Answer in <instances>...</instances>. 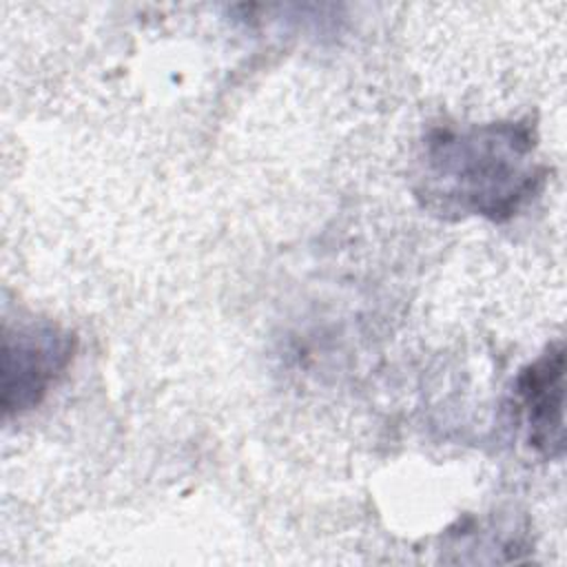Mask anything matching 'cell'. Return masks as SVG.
Returning a JSON list of instances; mask_svg holds the SVG:
<instances>
[{
    "label": "cell",
    "instance_id": "obj_2",
    "mask_svg": "<svg viewBox=\"0 0 567 567\" xmlns=\"http://www.w3.org/2000/svg\"><path fill=\"white\" fill-rule=\"evenodd\" d=\"M78 339L49 323L4 328L2 337V412L4 416L35 408L73 361Z\"/></svg>",
    "mask_w": 567,
    "mask_h": 567
},
{
    "label": "cell",
    "instance_id": "obj_1",
    "mask_svg": "<svg viewBox=\"0 0 567 567\" xmlns=\"http://www.w3.org/2000/svg\"><path fill=\"white\" fill-rule=\"evenodd\" d=\"M534 151L529 120L434 126L423 140L416 197L443 217L507 221L547 179V166L534 162Z\"/></svg>",
    "mask_w": 567,
    "mask_h": 567
},
{
    "label": "cell",
    "instance_id": "obj_3",
    "mask_svg": "<svg viewBox=\"0 0 567 567\" xmlns=\"http://www.w3.org/2000/svg\"><path fill=\"white\" fill-rule=\"evenodd\" d=\"M516 394L525 410L529 443L547 458L563 456V394H565V350L551 343L525 365L516 379Z\"/></svg>",
    "mask_w": 567,
    "mask_h": 567
}]
</instances>
